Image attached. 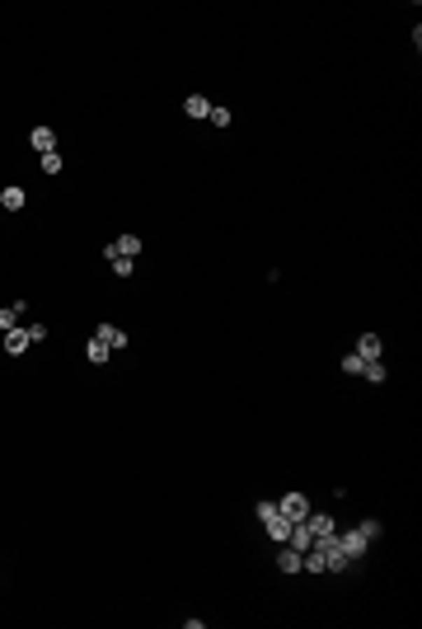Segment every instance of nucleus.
I'll return each instance as SVG.
<instances>
[{"mask_svg":"<svg viewBox=\"0 0 422 629\" xmlns=\"http://www.w3.org/2000/svg\"><path fill=\"white\" fill-rule=\"evenodd\" d=\"M380 352H385L380 333H361V338H357V357H361V362H380Z\"/></svg>","mask_w":422,"mask_h":629,"instance_id":"obj_5","label":"nucleus"},{"mask_svg":"<svg viewBox=\"0 0 422 629\" xmlns=\"http://www.w3.org/2000/svg\"><path fill=\"white\" fill-rule=\"evenodd\" d=\"M38 170H43V174H62V170H66L62 151H47V155H38Z\"/></svg>","mask_w":422,"mask_h":629,"instance_id":"obj_16","label":"nucleus"},{"mask_svg":"<svg viewBox=\"0 0 422 629\" xmlns=\"http://www.w3.org/2000/svg\"><path fill=\"white\" fill-rule=\"evenodd\" d=\"M108 263H113V272H118V277H132V268H136V258H122V254H113Z\"/></svg>","mask_w":422,"mask_h":629,"instance_id":"obj_19","label":"nucleus"},{"mask_svg":"<svg viewBox=\"0 0 422 629\" xmlns=\"http://www.w3.org/2000/svg\"><path fill=\"white\" fill-rule=\"evenodd\" d=\"M94 338H104L108 347H127V343H132V338H127V329H118V324H99V329H94Z\"/></svg>","mask_w":422,"mask_h":629,"instance_id":"obj_12","label":"nucleus"},{"mask_svg":"<svg viewBox=\"0 0 422 629\" xmlns=\"http://www.w3.org/2000/svg\"><path fill=\"white\" fill-rule=\"evenodd\" d=\"M206 123H211V127H230V109H216V104H211V113H206Z\"/></svg>","mask_w":422,"mask_h":629,"instance_id":"obj_20","label":"nucleus"},{"mask_svg":"<svg viewBox=\"0 0 422 629\" xmlns=\"http://www.w3.org/2000/svg\"><path fill=\"white\" fill-rule=\"evenodd\" d=\"M305 526L314 531V540H333V535H338V521L328 517V512H310V517H305Z\"/></svg>","mask_w":422,"mask_h":629,"instance_id":"obj_3","label":"nucleus"},{"mask_svg":"<svg viewBox=\"0 0 422 629\" xmlns=\"http://www.w3.org/2000/svg\"><path fill=\"white\" fill-rule=\"evenodd\" d=\"M24 202H29V193L19 188V184H10V188H0V207H5V212H24Z\"/></svg>","mask_w":422,"mask_h":629,"instance_id":"obj_9","label":"nucleus"},{"mask_svg":"<svg viewBox=\"0 0 422 629\" xmlns=\"http://www.w3.org/2000/svg\"><path fill=\"white\" fill-rule=\"evenodd\" d=\"M277 512H281L286 521H305V517L314 512V503L305 498V493H300V488H291L286 498H277Z\"/></svg>","mask_w":422,"mask_h":629,"instance_id":"obj_1","label":"nucleus"},{"mask_svg":"<svg viewBox=\"0 0 422 629\" xmlns=\"http://www.w3.org/2000/svg\"><path fill=\"white\" fill-rule=\"evenodd\" d=\"M263 531H267V540H277V545H286V535H291V521H286V517L277 512V517H267V521H263Z\"/></svg>","mask_w":422,"mask_h":629,"instance_id":"obj_11","label":"nucleus"},{"mask_svg":"<svg viewBox=\"0 0 422 629\" xmlns=\"http://www.w3.org/2000/svg\"><path fill=\"white\" fill-rule=\"evenodd\" d=\"M29 347H33V343H29V333H24V324L5 333V357H24Z\"/></svg>","mask_w":422,"mask_h":629,"instance_id":"obj_8","label":"nucleus"},{"mask_svg":"<svg viewBox=\"0 0 422 629\" xmlns=\"http://www.w3.org/2000/svg\"><path fill=\"white\" fill-rule=\"evenodd\" d=\"M286 545L305 554V550H310V545H314V531H310V526H305V521H291V535H286Z\"/></svg>","mask_w":422,"mask_h":629,"instance_id":"obj_7","label":"nucleus"},{"mask_svg":"<svg viewBox=\"0 0 422 629\" xmlns=\"http://www.w3.org/2000/svg\"><path fill=\"white\" fill-rule=\"evenodd\" d=\"M29 146L38 151V155H47V151H57V132H52V127H33V132H29Z\"/></svg>","mask_w":422,"mask_h":629,"instance_id":"obj_6","label":"nucleus"},{"mask_svg":"<svg viewBox=\"0 0 422 629\" xmlns=\"http://www.w3.org/2000/svg\"><path fill=\"white\" fill-rule=\"evenodd\" d=\"M24 333H29V343H47V333L52 329H47L43 319H33V324H24Z\"/></svg>","mask_w":422,"mask_h":629,"instance_id":"obj_18","label":"nucleus"},{"mask_svg":"<svg viewBox=\"0 0 422 629\" xmlns=\"http://www.w3.org/2000/svg\"><path fill=\"white\" fill-rule=\"evenodd\" d=\"M253 517H258V521L277 517V503H267V498H263V503H253Z\"/></svg>","mask_w":422,"mask_h":629,"instance_id":"obj_23","label":"nucleus"},{"mask_svg":"<svg viewBox=\"0 0 422 629\" xmlns=\"http://www.w3.org/2000/svg\"><path fill=\"white\" fill-rule=\"evenodd\" d=\"M357 526H361V535H366V540H380V531H385V526H380V521H371V517L357 521Z\"/></svg>","mask_w":422,"mask_h":629,"instance_id":"obj_22","label":"nucleus"},{"mask_svg":"<svg viewBox=\"0 0 422 629\" xmlns=\"http://www.w3.org/2000/svg\"><path fill=\"white\" fill-rule=\"evenodd\" d=\"M183 113H188V118H206V113H211V99H206V95H188L183 99Z\"/></svg>","mask_w":422,"mask_h":629,"instance_id":"obj_14","label":"nucleus"},{"mask_svg":"<svg viewBox=\"0 0 422 629\" xmlns=\"http://www.w3.org/2000/svg\"><path fill=\"white\" fill-rule=\"evenodd\" d=\"M113 249L122 254V258H136V254H141V235H118V240H113Z\"/></svg>","mask_w":422,"mask_h":629,"instance_id":"obj_15","label":"nucleus"},{"mask_svg":"<svg viewBox=\"0 0 422 629\" xmlns=\"http://www.w3.org/2000/svg\"><path fill=\"white\" fill-rule=\"evenodd\" d=\"M361 366H366V362H361L357 352H347V357H343V376H361Z\"/></svg>","mask_w":422,"mask_h":629,"instance_id":"obj_21","label":"nucleus"},{"mask_svg":"<svg viewBox=\"0 0 422 629\" xmlns=\"http://www.w3.org/2000/svg\"><path fill=\"white\" fill-rule=\"evenodd\" d=\"M85 357H90L94 366H104V362H108V357H113V347L104 343V338H90V343H85Z\"/></svg>","mask_w":422,"mask_h":629,"instance_id":"obj_13","label":"nucleus"},{"mask_svg":"<svg viewBox=\"0 0 422 629\" xmlns=\"http://www.w3.org/2000/svg\"><path fill=\"white\" fill-rule=\"evenodd\" d=\"M277 568L286 573V578H300V550H291V545H281V554H277Z\"/></svg>","mask_w":422,"mask_h":629,"instance_id":"obj_10","label":"nucleus"},{"mask_svg":"<svg viewBox=\"0 0 422 629\" xmlns=\"http://www.w3.org/2000/svg\"><path fill=\"white\" fill-rule=\"evenodd\" d=\"M361 376L371 380V385H385V380H390V371H385V362H366V366H361Z\"/></svg>","mask_w":422,"mask_h":629,"instance_id":"obj_17","label":"nucleus"},{"mask_svg":"<svg viewBox=\"0 0 422 629\" xmlns=\"http://www.w3.org/2000/svg\"><path fill=\"white\" fill-rule=\"evenodd\" d=\"M24 314H29V300H15V305H5V310H0V333L19 329V324H24Z\"/></svg>","mask_w":422,"mask_h":629,"instance_id":"obj_4","label":"nucleus"},{"mask_svg":"<svg viewBox=\"0 0 422 629\" xmlns=\"http://www.w3.org/2000/svg\"><path fill=\"white\" fill-rule=\"evenodd\" d=\"M338 550L357 564V559H366V550H371V540L361 535V526H352V531H338Z\"/></svg>","mask_w":422,"mask_h":629,"instance_id":"obj_2","label":"nucleus"}]
</instances>
